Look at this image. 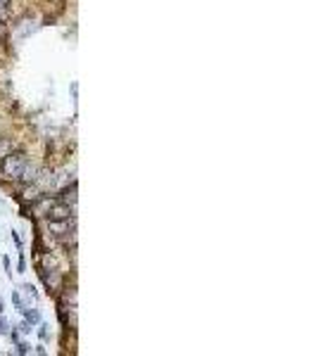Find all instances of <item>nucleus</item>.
Listing matches in <instances>:
<instances>
[{
	"instance_id": "12",
	"label": "nucleus",
	"mask_w": 316,
	"mask_h": 356,
	"mask_svg": "<svg viewBox=\"0 0 316 356\" xmlns=\"http://www.w3.org/2000/svg\"><path fill=\"white\" fill-rule=\"evenodd\" d=\"M0 311H3V301H0Z\"/></svg>"
},
{
	"instance_id": "10",
	"label": "nucleus",
	"mask_w": 316,
	"mask_h": 356,
	"mask_svg": "<svg viewBox=\"0 0 316 356\" xmlns=\"http://www.w3.org/2000/svg\"><path fill=\"white\" fill-rule=\"evenodd\" d=\"M17 351H19V354H27V351H29V347H27V344H24V342H19V344H17Z\"/></svg>"
},
{
	"instance_id": "7",
	"label": "nucleus",
	"mask_w": 316,
	"mask_h": 356,
	"mask_svg": "<svg viewBox=\"0 0 316 356\" xmlns=\"http://www.w3.org/2000/svg\"><path fill=\"white\" fill-rule=\"evenodd\" d=\"M38 335H41V340H43V342L48 340V325H45V323H43V325H41V330H38Z\"/></svg>"
},
{
	"instance_id": "1",
	"label": "nucleus",
	"mask_w": 316,
	"mask_h": 356,
	"mask_svg": "<svg viewBox=\"0 0 316 356\" xmlns=\"http://www.w3.org/2000/svg\"><path fill=\"white\" fill-rule=\"evenodd\" d=\"M29 159L24 152H7L5 157L0 159V178L5 181H21V173L27 169Z\"/></svg>"
},
{
	"instance_id": "6",
	"label": "nucleus",
	"mask_w": 316,
	"mask_h": 356,
	"mask_svg": "<svg viewBox=\"0 0 316 356\" xmlns=\"http://www.w3.org/2000/svg\"><path fill=\"white\" fill-rule=\"evenodd\" d=\"M12 301H14V307L19 309V311H21V309H24V304H21V297L17 295V292H12Z\"/></svg>"
},
{
	"instance_id": "4",
	"label": "nucleus",
	"mask_w": 316,
	"mask_h": 356,
	"mask_svg": "<svg viewBox=\"0 0 316 356\" xmlns=\"http://www.w3.org/2000/svg\"><path fill=\"white\" fill-rule=\"evenodd\" d=\"M57 199H60V202H67V205H69V199H71V202H76V181L71 183V188H64V190L60 192V197H57Z\"/></svg>"
},
{
	"instance_id": "11",
	"label": "nucleus",
	"mask_w": 316,
	"mask_h": 356,
	"mask_svg": "<svg viewBox=\"0 0 316 356\" xmlns=\"http://www.w3.org/2000/svg\"><path fill=\"white\" fill-rule=\"evenodd\" d=\"M3 266H5L7 275H12V271H10V259H7V257H5V259H3Z\"/></svg>"
},
{
	"instance_id": "2",
	"label": "nucleus",
	"mask_w": 316,
	"mask_h": 356,
	"mask_svg": "<svg viewBox=\"0 0 316 356\" xmlns=\"http://www.w3.org/2000/svg\"><path fill=\"white\" fill-rule=\"evenodd\" d=\"M43 216L48 221H67L69 216H71V207H69L67 202H57V205H50Z\"/></svg>"
},
{
	"instance_id": "8",
	"label": "nucleus",
	"mask_w": 316,
	"mask_h": 356,
	"mask_svg": "<svg viewBox=\"0 0 316 356\" xmlns=\"http://www.w3.org/2000/svg\"><path fill=\"white\" fill-rule=\"evenodd\" d=\"M0 333H3V335H10V328H7V323L3 321V318H0Z\"/></svg>"
},
{
	"instance_id": "5",
	"label": "nucleus",
	"mask_w": 316,
	"mask_h": 356,
	"mask_svg": "<svg viewBox=\"0 0 316 356\" xmlns=\"http://www.w3.org/2000/svg\"><path fill=\"white\" fill-rule=\"evenodd\" d=\"M24 292H27L31 299H36V288H34V285H29V283H27V285H24Z\"/></svg>"
},
{
	"instance_id": "9",
	"label": "nucleus",
	"mask_w": 316,
	"mask_h": 356,
	"mask_svg": "<svg viewBox=\"0 0 316 356\" xmlns=\"http://www.w3.org/2000/svg\"><path fill=\"white\" fill-rule=\"evenodd\" d=\"M10 5V0H0V17H3V14H5V7Z\"/></svg>"
},
{
	"instance_id": "3",
	"label": "nucleus",
	"mask_w": 316,
	"mask_h": 356,
	"mask_svg": "<svg viewBox=\"0 0 316 356\" xmlns=\"http://www.w3.org/2000/svg\"><path fill=\"white\" fill-rule=\"evenodd\" d=\"M21 314H24V318H27V323L31 325V328H34L36 323L41 321V314H38V309H27V307H24V309H21Z\"/></svg>"
}]
</instances>
